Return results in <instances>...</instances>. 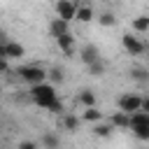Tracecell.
<instances>
[{"label": "cell", "mask_w": 149, "mask_h": 149, "mask_svg": "<svg viewBox=\"0 0 149 149\" xmlns=\"http://www.w3.org/2000/svg\"><path fill=\"white\" fill-rule=\"evenodd\" d=\"M30 100H33L37 107L49 109V107L58 100V98H56V88H54L51 84H37V86L30 88Z\"/></svg>", "instance_id": "6da1fadb"}, {"label": "cell", "mask_w": 149, "mask_h": 149, "mask_svg": "<svg viewBox=\"0 0 149 149\" xmlns=\"http://www.w3.org/2000/svg\"><path fill=\"white\" fill-rule=\"evenodd\" d=\"M16 74H19L23 81H28L30 86L44 84V79H47V70H44V68H40V65H23V68H19V70H16Z\"/></svg>", "instance_id": "7a4b0ae2"}, {"label": "cell", "mask_w": 149, "mask_h": 149, "mask_svg": "<svg viewBox=\"0 0 149 149\" xmlns=\"http://www.w3.org/2000/svg\"><path fill=\"white\" fill-rule=\"evenodd\" d=\"M140 107H142V98L135 93H123L119 98V112H123V114H135V112H140Z\"/></svg>", "instance_id": "3957f363"}, {"label": "cell", "mask_w": 149, "mask_h": 149, "mask_svg": "<svg viewBox=\"0 0 149 149\" xmlns=\"http://www.w3.org/2000/svg\"><path fill=\"white\" fill-rule=\"evenodd\" d=\"M77 2H72V0H58L56 2V14H58V19H63V21H72L74 16H77Z\"/></svg>", "instance_id": "277c9868"}, {"label": "cell", "mask_w": 149, "mask_h": 149, "mask_svg": "<svg viewBox=\"0 0 149 149\" xmlns=\"http://www.w3.org/2000/svg\"><path fill=\"white\" fill-rule=\"evenodd\" d=\"M121 44H123V49L130 54V56H140V54H144V44L135 37V35H130V33H126L123 37H121Z\"/></svg>", "instance_id": "5b68a950"}, {"label": "cell", "mask_w": 149, "mask_h": 149, "mask_svg": "<svg viewBox=\"0 0 149 149\" xmlns=\"http://www.w3.org/2000/svg\"><path fill=\"white\" fill-rule=\"evenodd\" d=\"M79 58H81L86 65H93L95 61H100L98 47H95V44H84V47H81V51H79Z\"/></svg>", "instance_id": "8992f818"}, {"label": "cell", "mask_w": 149, "mask_h": 149, "mask_svg": "<svg viewBox=\"0 0 149 149\" xmlns=\"http://www.w3.org/2000/svg\"><path fill=\"white\" fill-rule=\"evenodd\" d=\"M49 30H51V35H54V40H56V37H63V35H68V33H70V23L56 16V19H51Z\"/></svg>", "instance_id": "52a82bcc"}, {"label": "cell", "mask_w": 149, "mask_h": 149, "mask_svg": "<svg viewBox=\"0 0 149 149\" xmlns=\"http://www.w3.org/2000/svg\"><path fill=\"white\" fill-rule=\"evenodd\" d=\"M56 44H58V49H61L65 56H70V54L74 51V37H72V33H68V35H63V37H56Z\"/></svg>", "instance_id": "ba28073f"}, {"label": "cell", "mask_w": 149, "mask_h": 149, "mask_svg": "<svg viewBox=\"0 0 149 149\" xmlns=\"http://www.w3.org/2000/svg\"><path fill=\"white\" fill-rule=\"evenodd\" d=\"M112 128H130V114H123V112H114L112 119H109Z\"/></svg>", "instance_id": "9c48e42d"}, {"label": "cell", "mask_w": 149, "mask_h": 149, "mask_svg": "<svg viewBox=\"0 0 149 149\" xmlns=\"http://www.w3.org/2000/svg\"><path fill=\"white\" fill-rule=\"evenodd\" d=\"M63 128L70 130V133H77V130L81 128V119L74 116V114H65V116H63Z\"/></svg>", "instance_id": "30bf717a"}, {"label": "cell", "mask_w": 149, "mask_h": 149, "mask_svg": "<svg viewBox=\"0 0 149 149\" xmlns=\"http://www.w3.org/2000/svg\"><path fill=\"white\" fill-rule=\"evenodd\" d=\"M77 21H81V23H88V21H93V7L91 5H79L77 7V16H74Z\"/></svg>", "instance_id": "8fae6325"}, {"label": "cell", "mask_w": 149, "mask_h": 149, "mask_svg": "<svg viewBox=\"0 0 149 149\" xmlns=\"http://www.w3.org/2000/svg\"><path fill=\"white\" fill-rule=\"evenodd\" d=\"M144 126H149V114L147 112L130 114V128H144Z\"/></svg>", "instance_id": "7c38bea8"}, {"label": "cell", "mask_w": 149, "mask_h": 149, "mask_svg": "<svg viewBox=\"0 0 149 149\" xmlns=\"http://www.w3.org/2000/svg\"><path fill=\"white\" fill-rule=\"evenodd\" d=\"M79 102L88 109V107H95V93L91 91V88H84L81 93H79Z\"/></svg>", "instance_id": "4fadbf2b"}, {"label": "cell", "mask_w": 149, "mask_h": 149, "mask_svg": "<svg viewBox=\"0 0 149 149\" xmlns=\"http://www.w3.org/2000/svg\"><path fill=\"white\" fill-rule=\"evenodd\" d=\"M42 147H44V149H58V147H61L58 135H54V133H44V135H42Z\"/></svg>", "instance_id": "5bb4252c"}, {"label": "cell", "mask_w": 149, "mask_h": 149, "mask_svg": "<svg viewBox=\"0 0 149 149\" xmlns=\"http://www.w3.org/2000/svg\"><path fill=\"white\" fill-rule=\"evenodd\" d=\"M23 54H26L23 44H19V42H12V40H9V44H7V56H9V58H21Z\"/></svg>", "instance_id": "9a60e30c"}, {"label": "cell", "mask_w": 149, "mask_h": 149, "mask_svg": "<svg viewBox=\"0 0 149 149\" xmlns=\"http://www.w3.org/2000/svg\"><path fill=\"white\" fill-rule=\"evenodd\" d=\"M84 121H91V123H95V121H100L102 119V112L98 109V107H88L86 112H84V116H81Z\"/></svg>", "instance_id": "2e32d148"}, {"label": "cell", "mask_w": 149, "mask_h": 149, "mask_svg": "<svg viewBox=\"0 0 149 149\" xmlns=\"http://www.w3.org/2000/svg\"><path fill=\"white\" fill-rule=\"evenodd\" d=\"M112 123H95L93 126V135H98V137H107V135H112Z\"/></svg>", "instance_id": "e0dca14e"}, {"label": "cell", "mask_w": 149, "mask_h": 149, "mask_svg": "<svg viewBox=\"0 0 149 149\" xmlns=\"http://www.w3.org/2000/svg\"><path fill=\"white\" fill-rule=\"evenodd\" d=\"M133 28H135L137 33H147V30H149V16H147V14L137 16V19L133 21Z\"/></svg>", "instance_id": "ac0fdd59"}, {"label": "cell", "mask_w": 149, "mask_h": 149, "mask_svg": "<svg viewBox=\"0 0 149 149\" xmlns=\"http://www.w3.org/2000/svg\"><path fill=\"white\" fill-rule=\"evenodd\" d=\"M47 77H49V79H51L54 84H61V81L65 79V77H63V70H61V68H51V70L47 72Z\"/></svg>", "instance_id": "d6986e66"}, {"label": "cell", "mask_w": 149, "mask_h": 149, "mask_svg": "<svg viewBox=\"0 0 149 149\" xmlns=\"http://www.w3.org/2000/svg\"><path fill=\"white\" fill-rule=\"evenodd\" d=\"M88 72H91L93 77H100V74H105V63H102V61H95L93 65H88Z\"/></svg>", "instance_id": "ffe728a7"}, {"label": "cell", "mask_w": 149, "mask_h": 149, "mask_svg": "<svg viewBox=\"0 0 149 149\" xmlns=\"http://www.w3.org/2000/svg\"><path fill=\"white\" fill-rule=\"evenodd\" d=\"M102 26H114L116 23V19H114V14L112 12H105V14H100V19H98Z\"/></svg>", "instance_id": "44dd1931"}, {"label": "cell", "mask_w": 149, "mask_h": 149, "mask_svg": "<svg viewBox=\"0 0 149 149\" xmlns=\"http://www.w3.org/2000/svg\"><path fill=\"white\" fill-rule=\"evenodd\" d=\"M133 133H135V137L142 140V142L149 140V126H144V128H133Z\"/></svg>", "instance_id": "7402d4cb"}, {"label": "cell", "mask_w": 149, "mask_h": 149, "mask_svg": "<svg viewBox=\"0 0 149 149\" xmlns=\"http://www.w3.org/2000/svg\"><path fill=\"white\" fill-rule=\"evenodd\" d=\"M19 149H37V142H33V140H23V142H19Z\"/></svg>", "instance_id": "603a6c76"}, {"label": "cell", "mask_w": 149, "mask_h": 149, "mask_svg": "<svg viewBox=\"0 0 149 149\" xmlns=\"http://www.w3.org/2000/svg\"><path fill=\"white\" fill-rule=\"evenodd\" d=\"M49 112H54V114H61V112H63V102H61V100H56V102L49 107Z\"/></svg>", "instance_id": "cb8c5ba5"}, {"label": "cell", "mask_w": 149, "mask_h": 149, "mask_svg": "<svg viewBox=\"0 0 149 149\" xmlns=\"http://www.w3.org/2000/svg\"><path fill=\"white\" fill-rule=\"evenodd\" d=\"M0 61H9V56H7V44H0Z\"/></svg>", "instance_id": "d4e9b609"}, {"label": "cell", "mask_w": 149, "mask_h": 149, "mask_svg": "<svg viewBox=\"0 0 149 149\" xmlns=\"http://www.w3.org/2000/svg\"><path fill=\"white\" fill-rule=\"evenodd\" d=\"M130 74H133L135 79H144V77H147V72H144V70H133Z\"/></svg>", "instance_id": "484cf974"}, {"label": "cell", "mask_w": 149, "mask_h": 149, "mask_svg": "<svg viewBox=\"0 0 149 149\" xmlns=\"http://www.w3.org/2000/svg\"><path fill=\"white\" fill-rule=\"evenodd\" d=\"M140 112H147V114H149V95L142 98V107H140Z\"/></svg>", "instance_id": "4316f807"}, {"label": "cell", "mask_w": 149, "mask_h": 149, "mask_svg": "<svg viewBox=\"0 0 149 149\" xmlns=\"http://www.w3.org/2000/svg\"><path fill=\"white\" fill-rule=\"evenodd\" d=\"M7 70H9V68H7V61H0V74L7 72Z\"/></svg>", "instance_id": "83f0119b"}, {"label": "cell", "mask_w": 149, "mask_h": 149, "mask_svg": "<svg viewBox=\"0 0 149 149\" xmlns=\"http://www.w3.org/2000/svg\"><path fill=\"white\" fill-rule=\"evenodd\" d=\"M0 147H2V144H0Z\"/></svg>", "instance_id": "f1b7e54d"}]
</instances>
